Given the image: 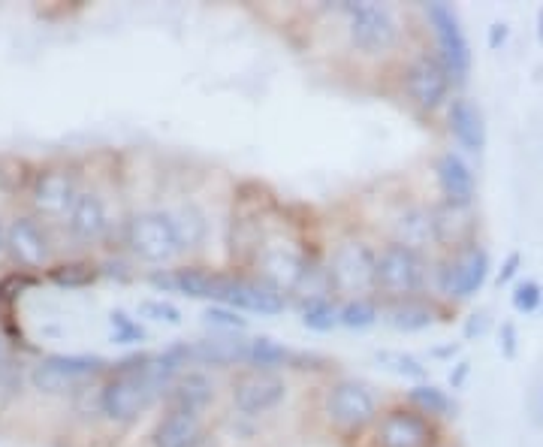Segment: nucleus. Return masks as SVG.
Wrapping results in <instances>:
<instances>
[{
  "instance_id": "nucleus-31",
  "label": "nucleus",
  "mask_w": 543,
  "mask_h": 447,
  "mask_svg": "<svg viewBox=\"0 0 543 447\" xmlns=\"http://www.w3.org/2000/svg\"><path fill=\"white\" fill-rule=\"evenodd\" d=\"M34 284H37V278H34L31 272H25V269L10 272V275L0 278V306H4V312H10V309L19 303V296H22L25 290H31Z\"/></svg>"
},
{
  "instance_id": "nucleus-34",
  "label": "nucleus",
  "mask_w": 543,
  "mask_h": 447,
  "mask_svg": "<svg viewBox=\"0 0 543 447\" xmlns=\"http://www.w3.org/2000/svg\"><path fill=\"white\" fill-rule=\"evenodd\" d=\"M540 303H543V287H540L537 281L525 278V281H519V284L513 287V309H516V312L534 315V312L540 309Z\"/></svg>"
},
{
  "instance_id": "nucleus-23",
  "label": "nucleus",
  "mask_w": 543,
  "mask_h": 447,
  "mask_svg": "<svg viewBox=\"0 0 543 447\" xmlns=\"http://www.w3.org/2000/svg\"><path fill=\"white\" fill-rule=\"evenodd\" d=\"M215 378L203 369H188V372H181L178 381L172 384L166 402L169 405H181V408H191V411H206L212 402H215Z\"/></svg>"
},
{
  "instance_id": "nucleus-10",
  "label": "nucleus",
  "mask_w": 543,
  "mask_h": 447,
  "mask_svg": "<svg viewBox=\"0 0 543 447\" xmlns=\"http://www.w3.org/2000/svg\"><path fill=\"white\" fill-rule=\"evenodd\" d=\"M106 369V363L100 357H88V354H49L43 357L34 372H31V384L46 393V396H64L73 393L82 381L100 375Z\"/></svg>"
},
{
  "instance_id": "nucleus-24",
  "label": "nucleus",
  "mask_w": 543,
  "mask_h": 447,
  "mask_svg": "<svg viewBox=\"0 0 543 447\" xmlns=\"http://www.w3.org/2000/svg\"><path fill=\"white\" fill-rule=\"evenodd\" d=\"M408 405L417 408L420 414L432 417V420H435V417H441V420L456 417V402L450 399V393L441 390L438 384H429V381L414 384V387L408 390Z\"/></svg>"
},
{
  "instance_id": "nucleus-38",
  "label": "nucleus",
  "mask_w": 543,
  "mask_h": 447,
  "mask_svg": "<svg viewBox=\"0 0 543 447\" xmlns=\"http://www.w3.org/2000/svg\"><path fill=\"white\" fill-rule=\"evenodd\" d=\"M507 37H510V28H507L504 22H495V25L489 28V49H501V46L507 43Z\"/></svg>"
},
{
  "instance_id": "nucleus-22",
  "label": "nucleus",
  "mask_w": 543,
  "mask_h": 447,
  "mask_svg": "<svg viewBox=\"0 0 543 447\" xmlns=\"http://www.w3.org/2000/svg\"><path fill=\"white\" fill-rule=\"evenodd\" d=\"M438 309L426 296H411V300H387L381 306V321L396 333H423L435 324Z\"/></svg>"
},
{
  "instance_id": "nucleus-37",
  "label": "nucleus",
  "mask_w": 543,
  "mask_h": 447,
  "mask_svg": "<svg viewBox=\"0 0 543 447\" xmlns=\"http://www.w3.org/2000/svg\"><path fill=\"white\" fill-rule=\"evenodd\" d=\"M489 324H492V321H489V312H486V309L474 312V315L465 321V339H474V336L480 339V336L489 330Z\"/></svg>"
},
{
  "instance_id": "nucleus-28",
  "label": "nucleus",
  "mask_w": 543,
  "mask_h": 447,
  "mask_svg": "<svg viewBox=\"0 0 543 447\" xmlns=\"http://www.w3.org/2000/svg\"><path fill=\"white\" fill-rule=\"evenodd\" d=\"M46 275L58 287H88V284H94L100 278V266L91 263V260H67V263L52 266Z\"/></svg>"
},
{
  "instance_id": "nucleus-4",
  "label": "nucleus",
  "mask_w": 543,
  "mask_h": 447,
  "mask_svg": "<svg viewBox=\"0 0 543 447\" xmlns=\"http://www.w3.org/2000/svg\"><path fill=\"white\" fill-rule=\"evenodd\" d=\"M429 278V266L423 251H414L402 242H387L378 251V278L375 290L384 293L387 300H411L420 296Z\"/></svg>"
},
{
  "instance_id": "nucleus-40",
  "label": "nucleus",
  "mask_w": 543,
  "mask_h": 447,
  "mask_svg": "<svg viewBox=\"0 0 543 447\" xmlns=\"http://www.w3.org/2000/svg\"><path fill=\"white\" fill-rule=\"evenodd\" d=\"M429 354H432V357H438V360H450V357H456V354H459V345H453V342H450V345H444V348H432Z\"/></svg>"
},
{
  "instance_id": "nucleus-17",
  "label": "nucleus",
  "mask_w": 543,
  "mask_h": 447,
  "mask_svg": "<svg viewBox=\"0 0 543 447\" xmlns=\"http://www.w3.org/2000/svg\"><path fill=\"white\" fill-rule=\"evenodd\" d=\"M79 194L82 191L76 188L73 173L64 167L40 170L31 185V200H34L37 212H43V215H67Z\"/></svg>"
},
{
  "instance_id": "nucleus-11",
  "label": "nucleus",
  "mask_w": 543,
  "mask_h": 447,
  "mask_svg": "<svg viewBox=\"0 0 543 447\" xmlns=\"http://www.w3.org/2000/svg\"><path fill=\"white\" fill-rule=\"evenodd\" d=\"M453 79L438 55H417L405 70V94L420 112H438L450 103Z\"/></svg>"
},
{
  "instance_id": "nucleus-35",
  "label": "nucleus",
  "mask_w": 543,
  "mask_h": 447,
  "mask_svg": "<svg viewBox=\"0 0 543 447\" xmlns=\"http://www.w3.org/2000/svg\"><path fill=\"white\" fill-rule=\"evenodd\" d=\"M498 348H501V354H504L507 360H513V357H516V351H519V333H516V324H510V321H504V324H501V330H498Z\"/></svg>"
},
{
  "instance_id": "nucleus-7",
  "label": "nucleus",
  "mask_w": 543,
  "mask_h": 447,
  "mask_svg": "<svg viewBox=\"0 0 543 447\" xmlns=\"http://www.w3.org/2000/svg\"><path fill=\"white\" fill-rule=\"evenodd\" d=\"M326 417L341 432H362L378 423V393L359 378H341L326 390Z\"/></svg>"
},
{
  "instance_id": "nucleus-32",
  "label": "nucleus",
  "mask_w": 543,
  "mask_h": 447,
  "mask_svg": "<svg viewBox=\"0 0 543 447\" xmlns=\"http://www.w3.org/2000/svg\"><path fill=\"white\" fill-rule=\"evenodd\" d=\"M109 327H112V342L115 345H136L145 342V330L136 318H130L124 309H115L109 315Z\"/></svg>"
},
{
  "instance_id": "nucleus-30",
  "label": "nucleus",
  "mask_w": 543,
  "mask_h": 447,
  "mask_svg": "<svg viewBox=\"0 0 543 447\" xmlns=\"http://www.w3.org/2000/svg\"><path fill=\"white\" fill-rule=\"evenodd\" d=\"M175 221H178V230H181V239H185V248H188V251H191V248H200V245L206 242V236H209V221H206V215H203L197 206H188L185 212H178Z\"/></svg>"
},
{
  "instance_id": "nucleus-15",
  "label": "nucleus",
  "mask_w": 543,
  "mask_h": 447,
  "mask_svg": "<svg viewBox=\"0 0 543 447\" xmlns=\"http://www.w3.org/2000/svg\"><path fill=\"white\" fill-rule=\"evenodd\" d=\"M435 179L444 197V206L450 209H471L477 200V179L471 164L459 155V152H441L435 161Z\"/></svg>"
},
{
  "instance_id": "nucleus-1",
  "label": "nucleus",
  "mask_w": 543,
  "mask_h": 447,
  "mask_svg": "<svg viewBox=\"0 0 543 447\" xmlns=\"http://www.w3.org/2000/svg\"><path fill=\"white\" fill-rule=\"evenodd\" d=\"M338 16L344 19L347 46L359 58H387L402 43V19L390 4L347 0V4H338Z\"/></svg>"
},
{
  "instance_id": "nucleus-33",
  "label": "nucleus",
  "mask_w": 543,
  "mask_h": 447,
  "mask_svg": "<svg viewBox=\"0 0 543 447\" xmlns=\"http://www.w3.org/2000/svg\"><path fill=\"white\" fill-rule=\"evenodd\" d=\"M139 318L145 321H157V324H169V327H178L181 324V309L169 300H142L139 309H136Z\"/></svg>"
},
{
  "instance_id": "nucleus-9",
  "label": "nucleus",
  "mask_w": 543,
  "mask_h": 447,
  "mask_svg": "<svg viewBox=\"0 0 543 447\" xmlns=\"http://www.w3.org/2000/svg\"><path fill=\"white\" fill-rule=\"evenodd\" d=\"M218 306H230L236 312H251L260 318H275L287 309V293L272 287L263 278H245V275H221L218 284Z\"/></svg>"
},
{
  "instance_id": "nucleus-39",
  "label": "nucleus",
  "mask_w": 543,
  "mask_h": 447,
  "mask_svg": "<svg viewBox=\"0 0 543 447\" xmlns=\"http://www.w3.org/2000/svg\"><path fill=\"white\" fill-rule=\"evenodd\" d=\"M468 375H471V363H468V360H459V363H456V369L450 372V387H453V390H459V387L468 381Z\"/></svg>"
},
{
  "instance_id": "nucleus-16",
  "label": "nucleus",
  "mask_w": 543,
  "mask_h": 447,
  "mask_svg": "<svg viewBox=\"0 0 543 447\" xmlns=\"http://www.w3.org/2000/svg\"><path fill=\"white\" fill-rule=\"evenodd\" d=\"M203 438V414L181 405H169L151 429V447H200Z\"/></svg>"
},
{
  "instance_id": "nucleus-41",
  "label": "nucleus",
  "mask_w": 543,
  "mask_h": 447,
  "mask_svg": "<svg viewBox=\"0 0 543 447\" xmlns=\"http://www.w3.org/2000/svg\"><path fill=\"white\" fill-rule=\"evenodd\" d=\"M537 40L543 43V7L537 10Z\"/></svg>"
},
{
  "instance_id": "nucleus-2",
  "label": "nucleus",
  "mask_w": 543,
  "mask_h": 447,
  "mask_svg": "<svg viewBox=\"0 0 543 447\" xmlns=\"http://www.w3.org/2000/svg\"><path fill=\"white\" fill-rule=\"evenodd\" d=\"M124 245L136 260L148 266H166L188 251L175 215L163 209H145L130 215V221L124 224Z\"/></svg>"
},
{
  "instance_id": "nucleus-20",
  "label": "nucleus",
  "mask_w": 543,
  "mask_h": 447,
  "mask_svg": "<svg viewBox=\"0 0 543 447\" xmlns=\"http://www.w3.org/2000/svg\"><path fill=\"white\" fill-rule=\"evenodd\" d=\"M7 245L16 263L25 266V272L43 269L49 260V239L34 218H16L13 227L7 230Z\"/></svg>"
},
{
  "instance_id": "nucleus-8",
  "label": "nucleus",
  "mask_w": 543,
  "mask_h": 447,
  "mask_svg": "<svg viewBox=\"0 0 543 447\" xmlns=\"http://www.w3.org/2000/svg\"><path fill=\"white\" fill-rule=\"evenodd\" d=\"M290 396V384L281 372H257L248 369L233 378L230 402L242 417H266L278 411Z\"/></svg>"
},
{
  "instance_id": "nucleus-18",
  "label": "nucleus",
  "mask_w": 543,
  "mask_h": 447,
  "mask_svg": "<svg viewBox=\"0 0 543 447\" xmlns=\"http://www.w3.org/2000/svg\"><path fill=\"white\" fill-rule=\"evenodd\" d=\"M447 130L468 155H480L486 148V121H483L480 106L471 97L459 94L447 103Z\"/></svg>"
},
{
  "instance_id": "nucleus-36",
  "label": "nucleus",
  "mask_w": 543,
  "mask_h": 447,
  "mask_svg": "<svg viewBox=\"0 0 543 447\" xmlns=\"http://www.w3.org/2000/svg\"><path fill=\"white\" fill-rule=\"evenodd\" d=\"M519 269H522V254H519V251H510L507 260L501 263L498 275H495V284H498V287H501V284H510V281L516 278Z\"/></svg>"
},
{
  "instance_id": "nucleus-5",
  "label": "nucleus",
  "mask_w": 543,
  "mask_h": 447,
  "mask_svg": "<svg viewBox=\"0 0 543 447\" xmlns=\"http://www.w3.org/2000/svg\"><path fill=\"white\" fill-rule=\"evenodd\" d=\"M489 251L483 245H477L474 239L453 248L435 269V287L444 300H471L474 293H480V287L489 278Z\"/></svg>"
},
{
  "instance_id": "nucleus-19",
  "label": "nucleus",
  "mask_w": 543,
  "mask_h": 447,
  "mask_svg": "<svg viewBox=\"0 0 543 447\" xmlns=\"http://www.w3.org/2000/svg\"><path fill=\"white\" fill-rule=\"evenodd\" d=\"M393 242H402L414 251H426L429 245L438 242V221H435V209L423 206V203H405L393 221Z\"/></svg>"
},
{
  "instance_id": "nucleus-14",
  "label": "nucleus",
  "mask_w": 543,
  "mask_h": 447,
  "mask_svg": "<svg viewBox=\"0 0 543 447\" xmlns=\"http://www.w3.org/2000/svg\"><path fill=\"white\" fill-rule=\"evenodd\" d=\"M311 266V260L296 251L293 245H284V242H266V245H257V269H260V278L269 281L272 287H278L281 293H293L305 275V269Z\"/></svg>"
},
{
  "instance_id": "nucleus-6",
  "label": "nucleus",
  "mask_w": 543,
  "mask_h": 447,
  "mask_svg": "<svg viewBox=\"0 0 543 447\" xmlns=\"http://www.w3.org/2000/svg\"><path fill=\"white\" fill-rule=\"evenodd\" d=\"M423 16L432 28V37H435V49H438V61L447 67L453 85H465L468 76H471V43L465 37V28H462V19L459 13L450 7V4H423Z\"/></svg>"
},
{
  "instance_id": "nucleus-42",
  "label": "nucleus",
  "mask_w": 543,
  "mask_h": 447,
  "mask_svg": "<svg viewBox=\"0 0 543 447\" xmlns=\"http://www.w3.org/2000/svg\"><path fill=\"white\" fill-rule=\"evenodd\" d=\"M4 245H7V230H4V224H0V251H4Z\"/></svg>"
},
{
  "instance_id": "nucleus-13",
  "label": "nucleus",
  "mask_w": 543,
  "mask_h": 447,
  "mask_svg": "<svg viewBox=\"0 0 543 447\" xmlns=\"http://www.w3.org/2000/svg\"><path fill=\"white\" fill-rule=\"evenodd\" d=\"M169 354L181 366L230 369V366H245V360H248V339L245 336H209V339L175 342V345H169Z\"/></svg>"
},
{
  "instance_id": "nucleus-27",
  "label": "nucleus",
  "mask_w": 543,
  "mask_h": 447,
  "mask_svg": "<svg viewBox=\"0 0 543 447\" xmlns=\"http://www.w3.org/2000/svg\"><path fill=\"white\" fill-rule=\"evenodd\" d=\"M299 321L311 333H332L335 327H341V306H335L332 300H308L299 309Z\"/></svg>"
},
{
  "instance_id": "nucleus-29",
  "label": "nucleus",
  "mask_w": 543,
  "mask_h": 447,
  "mask_svg": "<svg viewBox=\"0 0 543 447\" xmlns=\"http://www.w3.org/2000/svg\"><path fill=\"white\" fill-rule=\"evenodd\" d=\"M203 324L212 327L218 336H242V333L248 330V321H245L236 309L218 306V303L203 312Z\"/></svg>"
},
{
  "instance_id": "nucleus-21",
  "label": "nucleus",
  "mask_w": 543,
  "mask_h": 447,
  "mask_svg": "<svg viewBox=\"0 0 543 447\" xmlns=\"http://www.w3.org/2000/svg\"><path fill=\"white\" fill-rule=\"evenodd\" d=\"M67 227L79 242H100L109 233V212L100 194L82 191L67 212Z\"/></svg>"
},
{
  "instance_id": "nucleus-12",
  "label": "nucleus",
  "mask_w": 543,
  "mask_h": 447,
  "mask_svg": "<svg viewBox=\"0 0 543 447\" xmlns=\"http://www.w3.org/2000/svg\"><path fill=\"white\" fill-rule=\"evenodd\" d=\"M435 435L432 417L411 405L390 408L375 423V447H432Z\"/></svg>"
},
{
  "instance_id": "nucleus-26",
  "label": "nucleus",
  "mask_w": 543,
  "mask_h": 447,
  "mask_svg": "<svg viewBox=\"0 0 543 447\" xmlns=\"http://www.w3.org/2000/svg\"><path fill=\"white\" fill-rule=\"evenodd\" d=\"M381 321V306L372 296H353V300L341 303V327L344 330H372Z\"/></svg>"
},
{
  "instance_id": "nucleus-43",
  "label": "nucleus",
  "mask_w": 543,
  "mask_h": 447,
  "mask_svg": "<svg viewBox=\"0 0 543 447\" xmlns=\"http://www.w3.org/2000/svg\"><path fill=\"white\" fill-rule=\"evenodd\" d=\"M540 414H543V390H540Z\"/></svg>"
},
{
  "instance_id": "nucleus-25",
  "label": "nucleus",
  "mask_w": 543,
  "mask_h": 447,
  "mask_svg": "<svg viewBox=\"0 0 543 447\" xmlns=\"http://www.w3.org/2000/svg\"><path fill=\"white\" fill-rule=\"evenodd\" d=\"M375 363L396 375V378H405V381H414V384H423L429 381V366L423 360H417L414 354H405V351H396V348H381L375 351Z\"/></svg>"
},
{
  "instance_id": "nucleus-3",
  "label": "nucleus",
  "mask_w": 543,
  "mask_h": 447,
  "mask_svg": "<svg viewBox=\"0 0 543 447\" xmlns=\"http://www.w3.org/2000/svg\"><path fill=\"white\" fill-rule=\"evenodd\" d=\"M326 269L329 278L335 284L338 293H347L350 300L353 296H362L375 290V278H378V251L372 248L369 239L362 236H344L329 248L326 257Z\"/></svg>"
}]
</instances>
